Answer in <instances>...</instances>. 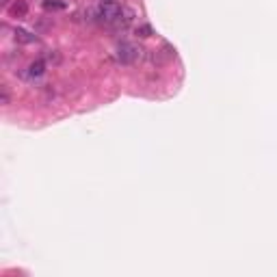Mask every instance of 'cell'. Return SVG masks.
<instances>
[{"label":"cell","instance_id":"6","mask_svg":"<svg viewBox=\"0 0 277 277\" xmlns=\"http://www.w3.org/2000/svg\"><path fill=\"white\" fill-rule=\"evenodd\" d=\"M43 9H48V11L65 9V3H61V0H45V3H43Z\"/></svg>","mask_w":277,"mask_h":277},{"label":"cell","instance_id":"10","mask_svg":"<svg viewBox=\"0 0 277 277\" xmlns=\"http://www.w3.org/2000/svg\"><path fill=\"white\" fill-rule=\"evenodd\" d=\"M109 3H111V0H109Z\"/></svg>","mask_w":277,"mask_h":277},{"label":"cell","instance_id":"1","mask_svg":"<svg viewBox=\"0 0 277 277\" xmlns=\"http://www.w3.org/2000/svg\"><path fill=\"white\" fill-rule=\"evenodd\" d=\"M121 13H124V7L121 5H117L115 0H102V5L96 9V18L100 20V22H106V24H115L119 18H121Z\"/></svg>","mask_w":277,"mask_h":277},{"label":"cell","instance_id":"5","mask_svg":"<svg viewBox=\"0 0 277 277\" xmlns=\"http://www.w3.org/2000/svg\"><path fill=\"white\" fill-rule=\"evenodd\" d=\"M13 39L20 41V43H33V41H37V37L30 35L28 30H24V28H15L13 30Z\"/></svg>","mask_w":277,"mask_h":277},{"label":"cell","instance_id":"4","mask_svg":"<svg viewBox=\"0 0 277 277\" xmlns=\"http://www.w3.org/2000/svg\"><path fill=\"white\" fill-rule=\"evenodd\" d=\"M9 13L13 15V18H24V15L28 13V5H26V0H15V3L9 7Z\"/></svg>","mask_w":277,"mask_h":277},{"label":"cell","instance_id":"8","mask_svg":"<svg viewBox=\"0 0 277 277\" xmlns=\"http://www.w3.org/2000/svg\"><path fill=\"white\" fill-rule=\"evenodd\" d=\"M3 104H9V89L3 87Z\"/></svg>","mask_w":277,"mask_h":277},{"label":"cell","instance_id":"2","mask_svg":"<svg viewBox=\"0 0 277 277\" xmlns=\"http://www.w3.org/2000/svg\"><path fill=\"white\" fill-rule=\"evenodd\" d=\"M117 59H119L124 65H128V63H134V61L138 59V50L134 48L132 43L121 41V43L117 45Z\"/></svg>","mask_w":277,"mask_h":277},{"label":"cell","instance_id":"9","mask_svg":"<svg viewBox=\"0 0 277 277\" xmlns=\"http://www.w3.org/2000/svg\"><path fill=\"white\" fill-rule=\"evenodd\" d=\"M9 3H11V0H0V5H3V7H9Z\"/></svg>","mask_w":277,"mask_h":277},{"label":"cell","instance_id":"3","mask_svg":"<svg viewBox=\"0 0 277 277\" xmlns=\"http://www.w3.org/2000/svg\"><path fill=\"white\" fill-rule=\"evenodd\" d=\"M43 72H45V63H43L41 59H37V61H33V63L28 65V72L26 74H28L30 80H35V78H41Z\"/></svg>","mask_w":277,"mask_h":277},{"label":"cell","instance_id":"7","mask_svg":"<svg viewBox=\"0 0 277 277\" xmlns=\"http://www.w3.org/2000/svg\"><path fill=\"white\" fill-rule=\"evenodd\" d=\"M136 35H138V37H150V35H152V28H150L148 24H143V26L136 28Z\"/></svg>","mask_w":277,"mask_h":277}]
</instances>
